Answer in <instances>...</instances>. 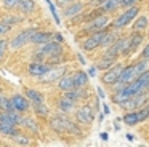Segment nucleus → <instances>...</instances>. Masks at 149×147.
<instances>
[{"label": "nucleus", "mask_w": 149, "mask_h": 147, "mask_svg": "<svg viewBox=\"0 0 149 147\" xmlns=\"http://www.w3.org/2000/svg\"><path fill=\"white\" fill-rule=\"evenodd\" d=\"M19 21H21V18L13 16V15H7L3 19H2V22H5V24H8V26H15V24H18Z\"/></svg>", "instance_id": "obj_30"}, {"label": "nucleus", "mask_w": 149, "mask_h": 147, "mask_svg": "<svg viewBox=\"0 0 149 147\" xmlns=\"http://www.w3.org/2000/svg\"><path fill=\"white\" fill-rule=\"evenodd\" d=\"M50 128L56 133H71V134H79V126L71 120L69 117H66L64 112H59V114L53 115L50 118Z\"/></svg>", "instance_id": "obj_1"}, {"label": "nucleus", "mask_w": 149, "mask_h": 147, "mask_svg": "<svg viewBox=\"0 0 149 147\" xmlns=\"http://www.w3.org/2000/svg\"><path fill=\"white\" fill-rule=\"evenodd\" d=\"M109 29H103V31H98V32H93V34L87 35L85 40L82 42V45H80L82 50H84V51H93V50H96V48H100L101 46V42H103L104 35L107 34Z\"/></svg>", "instance_id": "obj_5"}, {"label": "nucleus", "mask_w": 149, "mask_h": 147, "mask_svg": "<svg viewBox=\"0 0 149 147\" xmlns=\"http://www.w3.org/2000/svg\"><path fill=\"white\" fill-rule=\"evenodd\" d=\"M47 3H48V6H50V10H52V15H53V18H55V21L59 24V18H58V13H56V10H55V5L52 3V0H45Z\"/></svg>", "instance_id": "obj_35"}, {"label": "nucleus", "mask_w": 149, "mask_h": 147, "mask_svg": "<svg viewBox=\"0 0 149 147\" xmlns=\"http://www.w3.org/2000/svg\"><path fill=\"white\" fill-rule=\"evenodd\" d=\"M32 107H34V114H36L37 117H40V118H47L50 115V109L47 107L45 102H37V104H32Z\"/></svg>", "instance_id": "obj_27"}, {"label": "nucleus", "mask_w": 149, "mask_h": 147, "mask_svg": "<svg viewBox=\"0 0 149 147\" xmlns=\"http://www.w3.org/2000/svg\"><path fill=\"white\" fill-rule=\"evenodd\" d=\"M72 77H74V85L75 88H82V86H87L88 83V72H85V70H75L74 74H72Z\"/></svg>", "instance_id": "obj_22"}, {"label": "nucleus", "mask_w": 149, "mask_h": 147, "mask_svg": "<svg viewBox=\"0 0 149 147\" xmlns=\"http://www.w3.org/2000/svg\"><path fill=\"white\" fill-rule=\"evenodd\" d=\"M0 94H2V88H0Z\"/></svg>", "instance_id": "obj_43"}, {"label": "nucleus", "mask_w": 149, "mask_h": 147, "mask_svg": "<svg viewBox=\"0 0 149 147\" xmlns=\"http://www.w3.org/2000/svg\"><path fill=\"white\" fill-rule=\"evenodd\" d=\"M7 50H8V40L7 38H2V40H0V64L3 61V56H5V53H7Z\"/></svg>", "instance_id": "obj_32"}, {"label": "nucleus", "mask_w": 149, "mask_h": 147, "mask_svg": "<svg viewBox=\"0 0 149 147\" xmlns=\"http://www.w3.org/2000/svg\"><path fill=\"white\" fill-rule=\"evenodd\" d=\"M10 99H11V102H13L15 109H16L18 112H27L31 109V104H32V102L26 98V94H19V93L13 94Z\"/></svg>", "instance_id": "obj_14"}, {"label": "nucleus", "mask_w": 149, "mask_h": 147, "mask_svg": "<svg viewBox=\"0 0 149 147\" xmlns=\"http://www.w3.org/2000/svg\"><path fill=\"white\" fill-rule=\"evenodd\" d=\"M75 0H56V5L59 6V8H66V6H69L71 3H74Z\"/></svg>", "instance_id": "obj_37"}, {"label": "nucleus", "mask_w": 149, "mask_h": 147, "mask_svg": "<svg viewBox=\"0 0 149 147\" xmlns=\"http://www.w3.org/2000/svg\"><path fill=\"white\" fill-rule=\"evenodd\" d=\"M116 62H117L116 59H111V58L101 56V59L96 61V62H95V66H96L98 70H107V69H111V67H112Z\"/></svg>", "instance_id": "obj_28"}, {"label": "nucleus", "mask_w": 149, "mask_h": 147, "mask_svg": "<svg viewBox=\"0 0 149 147\" xmlns=\"http://www.w3.org/2000/svg\"><path fill=\"white\" fill-rule=\"evenodd\" d=\"M11 141H13V144H16V146H31V139L26 136H21L19 133L15 134V136H11Z\"/></svg>", "instance_id": "obj_29"}, {"label": "nucleus", "mask_w": 149, "mask_h": 147, "mask_svg": "<svg viewBox=\"0 0 149 147\" xmlns=\"http://www.w3.org/2000/svg\"><path fill=\"white\" fill-rule=\"evenodd\" d=\"M122 69H123L122 64L116 62L112 67H111V69L103 70V75L100 77V78H101V83H104V85H107V86L114 85V83H116L117 80H119L120 74H122Z\"/></svg>", "instance_id": "obj_9"}, {"label": "nucleus", "mask_w": 149, "mask_h": 147, "mask_svg": "<svg viewBox=\"0 0 149 147\" xmlns=\"http://www.w3.org/2000/svg\"><path fill=\"white\" fill-rule=\"evenodd\" d=\"M75 105H77V104H75L74 101L64 98V96H63V98L58 101V109H59V112H64V114H71V112H74V110H75Z\"/></svg>", "instance_id": "obj_24"}, {"label": "nucleus", "mask_w": 149, "mask_h": 147, "mask_svg": "<svg viewBox=\"0 0 149 147\" xmlns=\"http://www.w3.org/2000/svg\"><path fill=\"white\" fill-rule=\"evenodd\" d=\"M138 112H139V121L148 120L149 118V102L146 105H143L141 109H138Z\"/></svg>", "instance_id": "obj_31"}, {"label": "nucleus", "mask_w": 149, "mask_h": 147, "mask_svg": "<svg viewBox=\"0 0 149 147\" xmlns=\"http://www.w3.org/2000/svg\"><path fill=\"white\" fill-rule=\"evenodd\" d=\"M2 3H3V6H5V8L13 10V8H16V6H18L19 0H2Z\"/></svg>", "instance_id": "obj_33"}, {"label": "nucleus", "mask_w": 149, "mask_h": 147, "mask_svg": "<svg viewBox=\"0 0 149 147\" xmlns=\"http://www.w3.org/2000/svg\"><path fill=\"white\" fill-rule=\"evenodd\" d=\"M18 8H19L23 13L29 15V13H34V11H36L37 5H36V2H34V0H19V3H18Z\"/></svg>", "instance_id": "obj_26"}, {"label": "nucleus", "mask_w": 149, "mask_h": 147, "mask_svg": "<svg viewBox=\"0 0 149 147\" xmlns=\"http://www.w3.org/2000/svg\"><path fill=\"white\" fill-rule=\"evenodd\" d=\"M111 27V19L107 15H100L96 16L95 19H91V21H88L87 24H84V27H82V31L77 34V37H82V35H90L93 34V32H98V31H103V29H109Z\"/></svg>", "instance_id": "obj_2"}, {"label": "nucleus", "mask_w": 149, "mask_h": 147, "mask_svg": "<svg viewBox=\"0 0 149 147\" xmlns=\"http://www.w3.org/2000/svg\"><path fill=\"white\" fill-rule=\"evenodd\" d=\"M148 102H149V89L132 96V98L127 99L123 104H120V107H122L123 110H138V109H141L143 105H146Z\"/></svg>", "instance_id": "obj_4"}, {"label": "nucleus", "mask_w": 149, "mask_h": 147, "mask_svg": "<svg viewBox=\"0 0 149 147\" xmlns=\"http://www.w3.org/2000/svg\"><path fill=\"white\" fill-rule=\"evenodd\" d=\"M138 2L139 0H122V6L120 8H130V6H135V5H138Z\"/></svg>", "instance_id": "obj_34"}, {"label": "nucleus", "mask_w": 149, "mask_h": 147, "mask_svg": "<svg viewBox=\"0 0 149 147\" xmlns=\"http://www.w3.org/2000/svg\"><path fill=\"white\" fill-rule=\"evenodd\" d=\"M19 133V128L18 125H13V123H7V121H0V134H3V136H15V134Z\"/></svg>", "instance_id": "obj_20"}, {"label": "nucleus", "mask_w": 149, "mask_h": 147, "mask_svg": "<svg viewBox=\"0 0 149 147\" xmlns=\"http://www.w3.org/2000/svg\"><path fill=\"white\" fill-rule=\"evenodd\" d=\"M36 53L42 54L45 59L50 58V56H55V54H61L63 53V43L55 42V40H50V42H47V43L39 45V48L36 50Z\"/></svg>", "instance_id": "obj_7"}, {"label": "nucleus", "mask_w": 149, "mask_h": 147, "mask_svg": "<svg viewBox=\"0 0 149 147\" xmlns=\"http://www.w3.org/2000/svg\"><path fill=\"white\" fill-rule=\"evenodd\" d=\"M144 42V32H139V31H133L130 34V43H128V48L127 51L123 53L122 58H132L133 53L139 48V45Z\"/></svg>", "instance_id": "obj_11"}, {"label": "nucleus", "mask_w": 149, "mask_h": 147, "mask_svg": "<svg viewBox=\"0 0 149 147\" xmlns=\"http://www.w3.org/2000/svg\"><path fill=\"white\" fill-rule=\"evenodd\" d=\"M19 118H21V115L18 110H0V121L18 125L19 123Z\"/></svg>", "instance_id": "obj_19"}, {"label": "nucleus", "mask_w": 149, "mask_h": 147, "mask_svg": "<svg viewBox=\"0 0 149 147\" xmlns=\"http://www.w3.org/2000/svg\"><path fill=\"white\" fill-rule=\"evenodd\" d=\"M50 40H53V32L39 31V29H37L32 34V37H31V43L32 45H42V43H47V42H50Z\"/></svg>", "instance_id": "obj_16"}, {"label": "nucleus", "mask_w": 149, "mask_h": 147, "mask_svg": "<svg viewBox=\"0 0 149 147\" xmlns=\"http://www.w3.org/2000/svg\"><path fill=\"white\" fill-rule=\"evenodd\" d=\"M96 66H93V67H90V69H88V75L90 77H95V74H96Z\"/></svg>", "instance_id": "obj_40"}, {"label": "nucleus", "mask_w": 149, "mask_h": 147, "mask_svg": "<svg viewBox=\"0 0 149 147\" xmlns=\"http://www.w3.org/2000/svg\"><path fill=\"white\" fill-rule=\"evenodd\" d=\"M10 29H11V26H8V24H5V22L0 21V35L8 34V32H10Z\"/></svg>", "instance_id": "obj_36"}, {"label": "nucleus", "mask_w": 149, "mask_h": 147, "mask_svg": "<svg viewBox=\"0 0 149 147\" xmlns=\"http://www.w3.org/2000/svg\"><path fill=\"white\" fill-rule=\"evenodd\" d=\"M74 115H75V120L80 125H91L95 120V110L90 104L80 105V107L74 112Z\"/></svg>", "instance_id": "obj_8"}, {"label": "nucleus", "mask_w": 149, "mask_h": 147, "mask_svg": "<svg viewBox=\"0 0 149 147\" xmlns=\"http://www.w3.org/2000/svg\"><path fill=\"white\" fill-rule=\"evenodd\" d=\"M149 27V16L148 15H138L132 21V31H139L144 32Z\"/></svg>", "instance_id": "obj_17"}, {"label": "nucleus", "mask_w": 149, "mask_h": 147, "mask_svg": "<svg viewBox=\"0 0 149 147\" xmlns=\"http://www.w3.org/2000/svg\"><path fill=\"white\" fill-rule=\"evenodd\" d=\"M68 72V66L64 64H59V66L55 67H50V70L45 74L43 77H40V82L42 83H53V82H58L64 74Z\"/></svg>", "instance_id": "obj_10"}, {"label": "nucleus", "mask_w": 149, "mask_h": 147, "mask_svg": "<svg viewBox=\"0 0 149 147\" xmlns=\"http://www.w3.org/2000/svg\"><path fill=\"white\" fill-rule=\"evenodd\" d=\"M136 77H138V72H136L135 62H130V64H127V66H123L122 74H120V77H119V80H117V82L122 83V85H127V83L133 82Z\"/></svg>", "instance_id": "obj_12"}, {"label": "nucleus", "mask_w": 149, "mask_h": 147, "mask_svg": "<svg viewBox=\"0 0 149 147\" xmlns=\"http://www.w3.org/2000/svg\"><path fill=\"white\" fill-rule=\"evenodd\" d=\"M18 125H21V126H24V128H27V130H31L32 133L39 134V130H40V126L37 125V121L34 120L32 117H23V115H21V118H19V123H18Z\"/></svg>", "instance_id": "obj_23"}, {"label": "nucleus", "mask_w": 149, "mask_h": 147, "mask_svg": "<svg viewBox=\"0 0 149 147\" xmlns=\"http://www.w3.org/2000/svg\"><path fill=\"white\" fill-rule=\"evenodd\" d=\"M24 94H26V98L29 99L32 104H37V102H45V96H43L39 89L26 88V89H24Z\"/></svg>", "instance_id": "obj_21"}, {"label": "nucleus", "mask_w": 149, "mask_h": 147, "mask_svg": "<svg viewBox=\"0 0 149 147\" xmlns=\"http://www.w3.org/2000/svg\"><path fill=\"white\" fill-rule=\"evenodd\" d=\"M56 83H58V89H59V91H63V93L75 88V85H74V77H72V74H64V75H63Z\"/></svg>", "instance_id": "obj_18"}, {"label": "nucleus", "mask_w": 149, "mask_h": 147, "mask_svg": "<svg viewBox=\"0 0 149 147\" xmlns=\"http://www.w3.org/2000/svg\"><path fill=\"white\" fill-rule=\"evenodd\" d=\"M101 139L106 141V139H107V134H106V133H103V134H101Z\"/></svg>", "instance_id": "obj_42"}, {"label": "nucleus", "mask_w": 149, "mask_h": 147, "mask_svg": "<svg viewBox=\"0 0 149 147\" xmlns=\"http://www.w3.org/2000/svg\"><path fill=\"white\" fill-rule=\"evenodd\" d=\"M50 70V66L47 62H43V61H32V62L29 64V67H27V72H29L31 77H43L47 72Z\"/></svg>", "instance_id": "obj_13"}, {"label": "nucleus", "mask_w": 149, "mask_h": 147, "mask_svg": "<svg viewBox=\"0 0 149 147\" xmlns=\"http://www.w3.org/2000/svg\"><path fill=\"white\" fill-rule=\"evenodd\" d=\"M104 114H109V107H107L106 104H104Z\"/></svg>", "instance_id": "obj_41"}, {"label": "nucleus", "mask_w": 149, "mask_h": 147, "mask_svg": "<svg viewBox=\"0 0 149 147\" xmlns=\"http://www.w3.org/2000/svg\"><path fill=\"white\" fill-rule=\"evenodd\" d=\"M139 58H144V59H149V42L144 45V48H143L141 54H139Z\"/></svg>", "instance_id": "obj_38"}, {"label": "nucleus", "mask_w": 149, "mask_h": 147, "mask_svg": "<svg viewBox=\"0 0 149 147\" xmlns=\"http://www.w3.org/2000/svg\"><path fill=\"white\" fill-rule=\"evenodd\" d=\"M84 10H85V3L84 2H77V0H75V2L71 3L69 6L63 8V16H64L66 19H72V18H75L77 15L84 13Z\"/></svg>", "instance_id": "obj_15"}, {"label": "nucleus", "mask_w": 149, "mask_h": 147, "mask_svg": "<svg viewBox=\"0 0 149 147\" xmlns=\"http://www.w3.org/2000/svg\"><path fill=\"white\" fill-rule=\"evenodd\" d=\"M123 123L128 126H135L139 123V112L138 110H127V114L122 117Z\"/></svg>", "instance_id": "obj_25"}, {"label": "nucleus", "mask_w": 149, "mask_h": 147, "mask_svg": "<svg viewBox=\"0 0 149 147\" xmlns=\"http://www.w3.org/2000/svg\"><path fill=\"white\" fill-rule=\"evenodd\" d=\"M53 40H55V42H59V43H63V42H64V38H63V35H61V34L55 32V34H53Z\"/></svg>", "instance_id": "obj_39"}, {"label": "nucleus", "mask_w": 149, "mask_h": 147, "mask_svg": "<svg viewBox=\"0 0 149 147\" xmlns=\"http://www.w3.org/2000/svg\"><path fill=\"white\" fill-rule=\"evenodd\" d=\"M141 13V8L139 5H135V6H130V8H123V11L111 22V27L112 29H119L122 31L123 27H127L128 24H132V21L136 18V16Z\"/></svg>", "instance_id": "obj_3"}, {"label": "nucleus", "mask_w": 149, "mask_h": 147, "mask_svg": "<svg viewBox=\"0 0 149 147\" xmlns=\"http://www.w3.org/2000/svg\"><path fill=\"white\" fill-rule=\"evenodd\" d=\"M37 31V27H29V29H24L21 31L18 35H15L11 40H8V46L13 48V50H18V48L24 46L26 43H31V37L32 34Z\"/></svg>", "instance_id": "obj_6"}]
</instances>
